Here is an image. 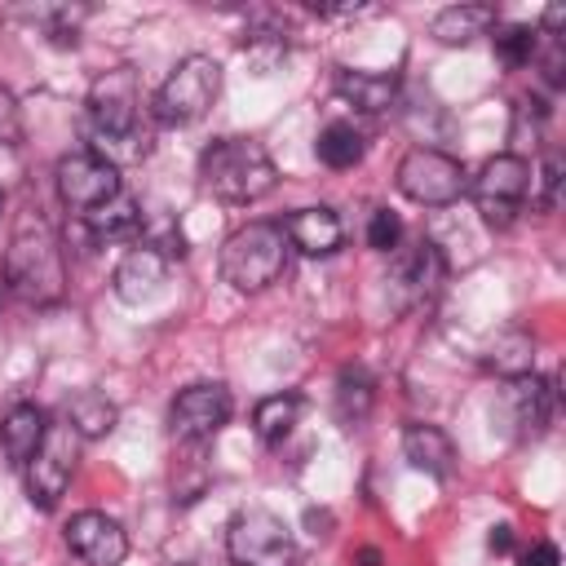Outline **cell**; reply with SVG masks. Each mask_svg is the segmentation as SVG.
<instances>
[{
    "label": "cell",
    "mask_w": 566,
    "mask_h": 566,
    "mask_svg": "<svg viewBox=\"0 0 566 566\" xmlns=\"http://www.w3.org/2000/svg\"><path fill=\"white\" fill-rule=\"evenodd\" d=\"M199 186L221 203H256L279 186V168L261 142L217 137L199 155Z\"/></svg>",
    "instance_id": "cell-1"
},
{
    "label": "cell",
    "mask_w": 566,
    "mask_h": 566,
    "mask_svg": "<svg viewBox=\"0 0 566 566\" xmlns=\"http://www.w3.org/2000/svg\"><path fill=\"white\" fill-rule=\"evenodd\" d=\"M4 274L9 287L27 301V305H57L66 292V261H62V243L57 234L35 217L22 221L9 239L4 252Z\"/></svg>",
    "instance_id": "cell-2"
},
{
    "label": "cell",
    "mask_w": 566,
    "mask_h": 566,
    "mask_svg": "<svg viewBox=\"0 0 566 566\" xmlns=\"http://www.w3.org/2000/svg\"><path fill=\"white\" fill-rule=\"evenodd\" d=\"M287 270V234L279 221H248L221 243V279L234 292H265Z\"/></svg>",
    "instance_id": "cell-3"
},
{
    "label": "cell",
    "mask_w": 566,
    "mask_h": 566,
    "mask_svg": "<svg viewBox=\"0 0 566 566\" xmlns=\"http://www.w3.org/2000/svg\"><path fill=\"white\" fill-rule=\"evenodd\" d=\"M217 93H221V62L208 57V53H190V57H181V62L168 71V80L155 88L150 111H155L159 124L186 128V124H195V119L208 115V106L217 102Z\"/></svg>",
    "instance_id": "cell-4"
},
{
    "label": "cell",
    "mask_w": 566,
    "mask_h": 566,
    "mask_svg": "<svg viewBox=\"0 0 566 566\" xmlns=\"http://www.w3.org/2000/svg\"><path fill=\"white\" fill-rule=\"evenodd\" d=\"M526 190H531V164L526 155L517 150H504V155H491L478 177L469 181V195H473V208L486 226L495 230H509L526 203Z\"/></svg>",
    "instance_id": "cell-5"
},
{
    "label": "cell",
    "mask_w": 566,
    "mask_h": 566,
    "mask_svg": "<svg viewBox=\"0 0 566 566\" xmlns=\"http://www.w3.org/2000/svg\"><path fill=\"white\" fill-rule=\"evenodd\" d=\"M394 181L411 203H424V208H447L469 190L464 164L455 155H447V150H433V146H411L398 159Z\"/></svg>",
    "instance_id": "cell-6"
},
{
    "label": "cell",
    "mask_w": 566,
    "mask_h": 566,
    "mask_svg": "<svg viewBox=\"0 0 566 566\" xmlns=\"http://www.w3.org/2000/svg\"><path fill=\"white\" fill-rule=\"evenodd\" d=\"M226 553L234 566H292L296 562L292 531L270 509H239L226 526Z\"/></svg>",
    "instance_id": "cell-7"
},
{
    "label": "cell",
    "mask_w": 566,
    "mask_h": 566,
    "mask_svg": "<svg viewBox=\"0 0 566 566\" xmlns=\"http://www.w3.org/2000/svg\"><path fill=\"white\" fill-rule=\"evenodd\" d=\"M124 190L115 159H106L102 150H71L57 159V195L66 208L75 212H93L106 199H115Z\"/></svg>",
    "instance_id": "cell-8"
},
{
    "label": "cell",
    "mask_w": 566,
    "mask_h": 566,
    "mask_svg": "<svg viewBox=\"0 0 566 566\" xmlns=\"http://www.w3.org/2000/svg\"><path fill=\"white\" fill-rule=\"evenodd\" d=\"M137 111H142V93H137V75L128 66H115V71L93 80L88 119L106 142H133L137 137Z\"/></svg>",
    "instance_id": "cell-9"
},
{
    "label": "cell",
    "mask_w": 566,
    "mask_h": 566,
    "mask_svg": "<svg viewBox=\"0 0 566 566\" xmlns=\"http://www.w3.org/2000/svg\"><path fill=\"white\" fill-rule=\"evenodd\" d=\"M234 411V398L221 380H199V385H186L172 407H168V433L177 442H203L212 438Z\"/></svg>",
    "instance_id": "cell-10"
},
{
    "label": "cell",
    "mask_w": 566,
    "mask_h": 566,
    "mask_svg": "<svg viewBox=\"0 0 566 566\" xmlns=\"http://www.w3.org/2000/svg\"><path fill=\"white\" fill-rule=\"evenodd\" d=\"M442 274H447V261H442L433 239H416L411 248H402L394 256V270H389V292H394L398 310L429 305L442 287Z\"/></svg>",
    "instance_id": "cell-11"
},
{
    "label": "cell",
    "mask_w": 566,
    "mask_h": 566,
    "mask_svg": "<svg viewBox=\"0 0 566 566\" xmlns=\"http://www.w3.org/2000/svg\"><path fill=\"white\" fill-rule=\"evenodd\" d=\"M75 429L62 424V429H49L44 447L27 460V495L35 509H57L66 482H71V469H75Z\"/></svg>",
    "instance_id": "cell-12"
},
{
    "label": "cell",
    "mask_w": 566,
    "mask_h": 566,
    "mask_svg": "<svg viewBox=\"0 0 566 566\" xmlns=\"http://www.w3.org/2000/svg\"><path fill=\"white\" fill-rule=\"evenodd\" d=\"M66 544L71 553L84 562V566H119L128 557V535L115 517L97 513V509H84L66 522Z\"/></svg>",
    "instance_id": "cell-13"
},
{
    "label": "cell",
    "mask_w": 566,
    "mask_h": 566,
    "mask_svg": "<svg viewBox=\"0 0 566 566\" xmlns=\"http://www.w3.org/2000/svg\"><path fill=\"white\" fill-rule=\"evenodd\" d=\"M283 234H287V248L305 252V256H332L340 243H345V226L340 217L318 203V208H296L287 221H283Z\"/></svg>",
    "instance_id": "cell-14"
},
{
    "label": "cell",
    "mask_w": 566,
    "mask_h": 566,
    "mask_svg": "<svg viewBox=\"0 0 566 566\" xmlns=\"http://www.w3.org/2000/svg\"><path fill=\"white\" fill-rule=\"evenodd\" d=\"M164 274H168V261H164L155 248L137 243V248H128V252L119 256V265H115V274H111V287H115L119 301L142 305V301H150V296L164 287Z\"/></svg>",
    "instance_id": "cell-15"
},
{
    "label": "cell",
    "mask_w": 566,
    "mask_h": 566,
    "mask_svg": "<svg viewBox=\"0 0 566 566\" xmlns=\"http://www.w3.org/2000/svg\"><path fill=\"white\" fill-rule=\"evenodd\" d=\"M402 455H407L411 469H420L438 482H447L455 473V442L438 424H420V420L407 424L402 429Z\"/></svg>",
    "instance_id": "cell-16"
},
{
    "label": "cell",
    "mask_w": 566,
    "mask_h": 566,
    "mask_svg": "<svg viewBox=\"0 0 566 566\" xmlns=\"http://www.w3.org/2000/svg\"><path fill=\"white\" fill-rule=\"evenodd\" d=\"M332 88H336L340 102H349L354 111H367V115L389 111L398 102V75L394 71H349V66H340Z\"/></svg>",
    "instance_id": "cell-17"
},
{
    "label": "cell",
    "mask_w": 566,
    "mask_h": 566,
    "mask_svg": "<svg viewBox=\"0 0 566 566\" xmlns=\"http://www.w3.org/2000/svg\"><path fill=\"white\" fill-rule=\"evenodd\" d=\"M44 438H49V416H44V407L18 402V407L4 411V420H0V442H4V455H9L13 464H27V460L44 447Z\"/></svg>",
    "instance_id": "cell-18"
},
{
    "label": "cell",
    "mask_w": 566,
    "mask_h": 566,
    "mask_svg": "<svg viewBox=\"0 0 566 566\" xmlns=\"http://www.w3.org/2000/svg\"><path fill=\"white\" fill-rule=\"evenodd\" d=\"M553 402H557V389L548 380H539L535 371L531 376H517L509 385V407H513V420H517V433H544L548 420H553Z\"/></svg>",
    "instance_id": "cell-19"
},
{
    "label": "cell",
    "mask_w": 566,
    "mask_h": 566,
    "mask_svg": "<svg viewBox=\"0 0 566 566\" xmlns=\"http://www.w3.org/2000/svg\"><path fill=\"white\" fill-rule=\"evenodd\" d=\"M482 367L495 371V376H509V380L531 376V371H535V340H531L522 327H509V332H500V336L486 345Z\"/></svg>",
    "instance_id": "cell-20"
},
{
    "label": "cell",
    "mask_w": 566,
    "mask_h": 566,
    "mask_svg": "<svg viewBox=\"0 0 566 566\" xmlns=\"http://www.w3.org/2000/svg\"><path fill=\"white\" fill-rule=\"evenodd\" d=\"M115 420H119V411L102 389H80L75 398H66V424L80 438H106L115 429Z\"/></svg>",
    "instance_id": "cell-21"
},
{
    "label": "cell",
    "mask_w": 566,
    "mask_h": 566,
    "mask_svg": "<svg viewBox=\"0 0 566 566\" xmlns=\"http://www.w3.org/2000/svg\"><path fill=\"white\" fill-rule=\"evenodd\" d=\"M495 27V9L486 4H451L433 18V40L442 44H469L478 35H486Z\"/></svg>",
    "instance_id": "cell-22"
},
{
    "label": "cell",
    "mask_w": 566,
    "mask_h": 566,
    "mask_svg": "<svg viewBox=\"0 0 566 566\" xmlns=\"http://www.w3.org/2000/svg\"><path fill=\"white\" fill-rule=\"evenodd\" d=\"M88 217V230H93V239H128V234H137L142 230V203L128 195V190H119L115 199H106L102 208H93V212H84Z\"/></svg>",
    "instance_id": "cell-23"
},
{
    "label": "cell",
    "mask_w": 566,
    "mask_h": 566,
    "mask_svg": "<svg viewBox=\"0 0 566 566\" xmlns=\"http://www.w3.org/2000/svg\"><path fill=\"white\" fill-rule=\"evenodd\" d=\"M301 420V394H270L252 407V429L261 442H283Z\"/></svg>",
    "instance_id": "cell-24"
},
{
    "label": "cell",
    "mask_w": 566,
    "mask_h": 566,
    "mask_svg": "<svg viewBox=\"0 0 566 566\" xmlns=\"http://www.w3.org/2000/svg\"><path fill=\"white\" fill-rule=\"evenodd\" d=\"M314 150H318V159L327 164V168H336V172H345V168H354L358 159H363V150H367V142H363V133L354 128V124H345V119H332L323 133H318V142H314Z\"/></svg>",
    "instance_id": "cell-25"
},
{
    "label": "cell",
    "mask_w": 566,
    "mask_h": 566,
    "mask_svg": "<svg viewBox=\"0 0 566 566\" xmlns=\"http://www.w3.org/2000/svg\"><path fill=\"white\" fill-rule=\"evenodd\" d=\"M371 398H376L371 376L363 367H345L336 376V416H340V424H363L367 411H371Z\"/></svg>",
    "instance_id": "cell-26"
},
{
    "label": "cell",
    "mask_w": 566,
    "mask_h": 566,
    "mask_svg": "<svg viewBox=\"0 0 566 566\" xmlns=\"http://www.w3.org/2000/svg\"><path fill=\"white\" fill-rule=\"evenodd\" d=\"M535 35H539V31L526 27V22H504V27L495 22V35H491V40H495L500 62L517 71V66H526V62L535 57Z\"/></svg>",
    "instance_id": "cell-27"
},
{
    "label": "cell",
    "mask_w": 566,
    "mask_h": 566,
    "mask_svg": "<svg viewBox=\"0 0 566 566\" xmlns=\"http://www.w3.org/2000/svg\"><path fill=\"white\" fill-rule=\"evenodd\" d=\"M398 243H402V221H398V212L376 208L371 221H367V248H376V252H394Z\"/></svg>",
    "instance_id": "cell-28"
},
{
    "label": "cell",
    "mask_w": 566,
    "mask_h": 566,
    "mask_svg": "<svg viewBox=\"0 0 566 566\" xmlns=\"http://www.w3.org/2000/svg\"><path fill=\"white\" fill-rule=\"evenodd\" d=\"M557 186H562V159L557 155H548L544 159V168H539V208H557Z\"/></svg>",
    "instance_id": "cell-29"
},
{
    "label": "cell",
    "mask_w": 566,
    "mask_h": 566,
    "mask_svg": "<svg viewBox=\"0 0 566 566\" xmlns=\"http://www.w3.org/2000/svg\"><path fill=\"white\" fill-rule=\"evenodd\" d=\"M22 137V124H18V106H13V97H9V88L0 84V142H18Z\"/></svg>",
    "instance_id": "cell-30"
},
{
    "label": "cell",
    "mask_w": 566,
    "mask_h": 566,
    "mask_svg": "<svg viewBox=\"0 0 566 566\" xmlns=\"http://www.w3.org/2000/svg\"><path fill=\"white\" fill-rule=\"evenodd\" d=\"M522 566H562V553H557V544H548V539H535L522 557H517Z\"/></svg>",
    "instance_id": "cell-31"
},
{
    "label": "cell",
    "mask_w": 566,
    "mask_h": 566,
    "mask_svg": "<svg viewBox=\"0 0 566 566\" xmlns=\"http://www.w3.org/2000/svg\"><path fill=\"white\" fill-rule=\"evenodd\" d=\"M513 548V526H491V553H509Z\"/></svg>",
    "instance_id": "cell-32"
},
{
    "label": "cell",
    "mask_w": 566,
    "mask_h": 566,
    "mask_svg": "<svg viewBox=\"0 0 566 566\" xmlns=\"http://www.w3.org/2000/svg\"><path fill=\"white\" fill-rule=\"evenodd\" d=\"M358 562H363V566H376L380 557H376V548H363V553H358Z\"/></svg>",
    "instance_id": "cell-33"
},
{
    "label": "cell",
    "mask_w": 566,
    "mask_h": 566,
    "mask_svg": "<svg viewBox=\"0 0 566 566\" xmlns=\"http://www.w3.org/2000/svg\"><path fill=\"white\" fill-rule=\"evenodd\" d=\"M181 566H221L217 557H195V562H181Z\"/></svg>",
    "instance_id": "cell-34"
},
{
    "label": "cell",
    "mask_w": 566,
    "mask_h": 566,
    "mask_svg": "<svg viewBox=\"0 0 566 566\" xmlns=\"http://www.w3.org/2000/svg\"><path fill=\"white\" fill-rule=\"evenodd\" d=\"M0 208H4V195H0Z\"/></svg>",
    "instance_id": "cell-35"
}]
</instances>
